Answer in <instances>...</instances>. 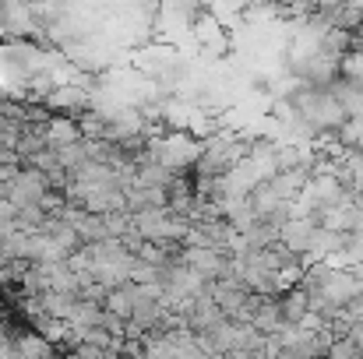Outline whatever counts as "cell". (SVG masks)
Returning <instances> with one entry per match:
<instances>
[{
    "mask_svg": "<svg viewBox=\"0 0 363 359\" xmlns=\"http://www.w3.org/2000/svg\"><path fill=\"white\" fill-rule=\"evenodd\" d=\"M7 176H11V169H4V166H0V180H7Z\"/></svg>",
    "mask_w": 363,
    "mask_h": 359,
    "instance_id": "277c9868",
    "label": "cell"
},
{
    "mask_svg": "<svg viewBox=\"0 0 363 359\" xmlns=\"http://www.w3.org/2000/svg\"><path fill=\"white\" fill-rule=\"evenodd\" d=\"M357 359H363V356H357Z\"/></svg>",
    "mask_w": 363,
    "mask_h": 359,
    "instance_id": "5b68a950",
    "label": "cell"
},
{
    "mask_svg": "<svg viewBox=\"0 0 363 359\" xmlns=\"http://www.w3.org/2000/svg\"><path fill=\"white\" fill-rule=\"evenodd\" d=\"M314 229H318V219H314V215H307V219H289V222L275 233V239H279L289 253H307Z\"/></svg>",
    "mask_w": 363,
    "mask_h": 359,
    "instance_id": "6da1fadb",
    "label": "cell"
},
{
    "mask_svg": "<svg viewBox=\"0 0 363 359\" xmlns=\"http://www.w3.org/2000/svg\"><path fill=\"white\" fill-rule=\"evenodd\" d=\"M346 338H350V342L357 346V353H360V356H363V321H357V324H353V331H350Z\"/></svg>",
    "mask_w": 363,
    "mask_h": 359,
    "instance_id": "3957f363",
    "label": "cell"
},
{
    "mask_svg": "<svg viewBox=\"0 0 363 359\" xmlns=\"http://www.w3.org/2000/svg\"><path fill=\"white\" fill-rule=\"evenodd\" d=\"M357 356H360V353H357V346H353L350 338H335L325 359H357Z\"/></svg>",
    "mask_w": 363,
    "mask_h": 359,
    "instance_id": "7a4b0ae2",
    "label": "cell"
}]
</instances>
